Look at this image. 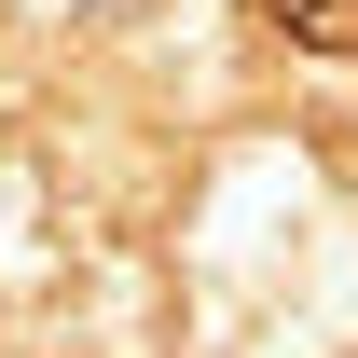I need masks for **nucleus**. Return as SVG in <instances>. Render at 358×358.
Here are the masks:
<instances>
[{
    "instance_id": "f257e3e1",
    "label": "nucleus",
    "mask_w": 358,
    "mask_h": 358,
    "mask_svg": "<svg viewBox=\"0 0 358 358\" xmlns=\"http://www.w3.org/2000/svg\"><path fill=\"white\" fill-rule=\"evenodd\" d=\"M262 14H275L303 55H358V0H262Z\"/></svg>"
}]
</instances>
